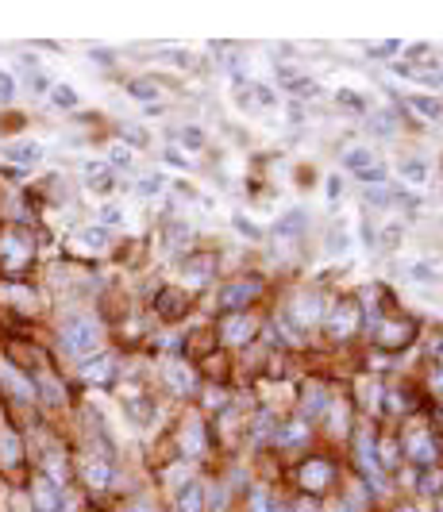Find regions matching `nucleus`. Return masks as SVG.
Masks as SVG:
<instances>
[{
	"label": "nucleus",
	"instance_id": "nucleus-59",
	"mask_svg": "<svg viewBox=\"0 0 443 512\" xmlns=\"http://www.w3.org/2000/svg\"><path fill=\"white\" fill-rule=\"evenodd\" d=\"M124 512H155V508H150V505H143V501H131V505H127Z\"/></svg>",
	"mask_w": 443,
	"mask_h": 512
},
{
	"label": "nucleus",
	"instance_id": "nucleus-34",
	"mask_svg": "<svg viewBox=\"0 0 443 512\" xmlns=\"http://www.w3.org/2000/svg\"><path fill=\"white\" fill-rule=\"evenodd\" d=\"M335 100L343 104V108H351V112H366V97H363L359 89H339Z\"/></svg>",
	"mask_w": 443,
	"mask_h": 512
},
{
	"label": "nucleus",
	"instance_id": "nucleus-53",
	"mask_svg": "<svg viewBox=\"0 0 443 512\" xmlns=\"http://www.w3.org/2000/svg\"><path fill=\"white\" fill-rule=\"evenodd\" d=\"M339 193H343V177H328V201H339Z\"/></svg>",
	"mask_w": 443,
	"mask_h": 512
},
{
	"label": "nucleus",
	"instance_id": "nucleus-42",
	"mask_svg": "<svg viewBox=\"0 0 443 512\" xmlns=\"http://www.w3.org/2000/svg\"><path fill=\"white\" fill-rule=\"evenodd\" d=\"M120 131H124V139H127L131 147H147V143H150V135H147L143 127H131V123H124Z\"/></svg>",
	"mask_w": 443,
	"mask_h": 512
},
{
	"label": "nucleus",
	"instance_id": "nucleus-5",
	"mask_svg": "<svg viewBox=\"0 0 443 512\" xmlns=\"http://www.w3.org/2000/svg\"><path fill=\"white\" fill-rule=\"evenodd\" d=\"M328 481H332V466H328L324 459H308L305 466L297 470V486L305 493H320L328 489Z\"/></svg>",
	"mask_w": 443,
	"mask_h": 512
},
{
	"label": "nucleus",
	"instance_id": "nucleus-6",
	"mask_svg": "<svg viewBox=\"0 0 443 512\" xmlns=\"http://www.w3.org/2000/svg\"><path fill=\"white\" fill-rule=\"evenodd\" d=\"M405 451H409V459L417 462V466H432V462H436V447H432V439H428L424 428L405 432Z\"/></svg>",
	"mask_w": 443,
	"mask_h": 512
},
{
	"label": "nucleus",
	"instance_id": "nucleus-14",
	"mask_svg": "<svg viewBox=\"0 0 443 512\" xmlns=\"http://www.w3.org/2000/svg\"><path fill=\"white\" fill-rule=\"evenodd\" d=\"M220 335H224V343H247V339L254 335V320L251 316H228Z\"/></svg>",
	"mask_w": 443,
	"mask_h": 512
},
{
	"label": "nucleus",
	"instance_id": "nucleus-29",
	"mask_svg": "<svg viewBox=\"0 0 443 512\" xmlns=\"http://www.w3.org/2000/svg\"><path fill=\"white\" fill-rule=\"evenodd\" d=\"M409 331H412L409 324H385V328L378 331V335H382V343H385V347H401L405 339H409Z\"/></svg>",
	"mask_w": 443,
	"mask_h": 512
},
{
	"label": "nucleus",
	"instance_id": "nucleus-50",
	"mask_svg": "<svg viewBox=\"0 0 443 512\" xmlns=\"http://www.w3.org/2000/svg\"><path fill=\"white\" fill-rule=\"evenodd\" d=\"M305 439V424H289L286 435H281V443H301Z\"/></svg>",
	"mask_w": 443,
	"mask_h": 512
},
{
	"label": "nucleus",
	"instance_id": "nucleus-35",
	"mask_svg": "<svg viewBox=\"0 0 443 512\" xmlns=\"http://www.w3.org/2000/svg\"><path fill=\"white\" fill-rule=\"evenodd\" d=\"M162 189H166L162 177H158V174H147L143 182L135 185V193H139V197H147V201H150V197H162Z\"/></svg>",
	"mask_w": 443,
	"mask_h": 512
},
{
	"label": "nucleus",
	"instance_id": "nucleus-40",
	"mask_svg": "<svg viewBox=\"0 0 443 512\" xmlns=\"http://www.w3.org/2000/svg\"><path fill=\"white\" fill-rule=\"evenodd\" d=\"M305 412H308V416L324 412V390H320V385H308V393H305Z\"/></svg>",
	"mask_w": 443,
	"mask_h": 512
},
{
	"label": "nucleus",
	"instance_id": "nucleus-45",
	"mask_svg": "<svg viewBox=\"0 0 443 512\" xmlns=\"http://www.w3.org/2000/svg\"><path fill=\"white\" fill-rule=\"evenodd\" d=\"M16 97V78L0 70V100H12Z\"/></svg>",
	"mask_w": 443,
	"mask_h": 512
},
{
	"label": "nucleus",
	"instance_id": "nucleus-13",
	"mask_svg": "<svg viewBox=\"0 0 443 512\" xmlns=\"http://www.w3.org/2000/svg\"><path fill=\"white\" fill-rule=\"evenodd\" d=\"M305 224H308L305 208H289L286 216H278V224H274V235H278V239H293V235H301V231H305Z\"/></svg>",
	"mask_w": 443,
	"mask_h": 512
},
{
	"label": "nucleus",
	"instance_id": "nucleus-16",
	"mask_svg": "<svg viewBox=\"0 0 443 512\" xmlns=\"http://www.w3.org/2000/svg\"><path fill=\"white\" fill-rule=\"evenodd\" d=\"M85 177H89V189L93 193H108L112 185H116V177H112V169L105 162H85Z\"/></svg>",
	"mask_w": 443,
	"mask_h": 512
},
{
	"label": "nucleus",
	"instance_id": "nucleus-30",
	"mask_svg": "<svg viewBox=\"0 0 443 512\" xmlns=\"http://www.w3.org/2000/svg\"><path fill=\"white\" fill-rule=\"evenodd\" d=\"M174 139H177L182 147H189V150L204 147V131H201V127H193V123H189V127H177V131H174Z\"/></svg>",
	"mask_w": 443,
	"mask_h": 512
},
{
	"label": "nucleus",
	"instance_id": "nucleus-54",
	"mask_svg": "<svg viewBox=\"0 0 443 512\" xmlns=\"http://www.w3.org/2000/svg\"><path fill=\"white\" fill-rule=\"evenodd\" d=\"M382 466H393V462H397V447H393V443H382Z\"/></svg>",
	"mask_w": 443,
	"mask_h": 512
},
{
	"label": "nucleus",
	"instance_id": "nucleus-3",
	"mask_svg": "<svg viewBox=\"0 0 443 512\" xmlns=\"http://www.w3.org/2000/svg\"><path fill=\"white\" fill-rule=\"evenodd\" d=\"M355 328H359V308H355L351 301H339V305L328 308V316H324V331H328L332 339H347Z\"/></svg>",
	"mask_w": 443,
	"mask_h": 512
},
{
	"label": "nucleus",
	"instance_id": "nucleus-22",
	"mask_svg": "<svg viewBox=\"0 0 443 512\" xmlns=\"http://www.w3.org/2000/svg\"><path fill=\"white\" fill-rule=\"evenodd\" d=\"M0 462L4 466H16L20 462V439H16V432H0Z\"/></svg>",
	"mask_w": 443,
	"mask_h": 512
},
{
	"label": "nucleus",
	"instance_id": "nucleus-32",
	"mask_svg": "<svg viewBox=\"0 0 443 512\" xmlns=\"http://www.w3.org/2000/svg\"><path fill=\"white\" fill-rule=\"evenodd\" d=\"M182 447H185V454H201L204 451V435H201L197 424H189V428L182 432Z\"/></svg>",
	"mask_w": 443,
	"mask_h": 512
},
{
	"label": "nucleus",
	"instance_id": "nucleus-56",
	"mask_svg": "<svg viewBox=\"0 0 443 512\" xmlns=\"http://www.w3.org/2000/svg\"><path fill=\"white\" fill-rule=\"evenodd\" d=\"M289 512H320V505H316L313 497H301V501H297V505L289 508Z\"/></svg>",
	"mask_w": 443,
	"mask_h": 512
},
{
	"label": "nucleus",
	"instance_id": "nucleus-44",
	"mask_svg": "<svg viewBox=\"0 0 443 512\" xmlns=\"http://www.w3.org/2000/svg\"><path fill=\"white\" fill-rule=\"evenodd\" d=\"M359 235H363V246H366V251H378V231H374L370 220L359 224Z\"/></svg>",
	"mask_w": 443,
	"mask_h": 512
},
{
	"label": "nucleus",
	"instance_id": "nucleus-15",
	"mask_svg": "<svg viewBox=\"0 0 443 512\" xmlns=\"http://www.w3.org/2000/svg\"><path fill=\"white\" fill-rule=\"evenodd\" d=\"M254 297H259V281H243V286H228L220 293V305L224 308H243Z\"/></svg>",
	"mask_w": 443,
	"mask_h": 512
},
{
	"label": "nucleus",
	"instance_id": "nucleus-17",
	"mask_svg": "<svg viewBox=\"0 0 443 512\" xmlns=\"http://www.w3.org/2000/svg\"><path fill=\"white\" fill-rule=\"evenodd\" d=\"M39 155H43L39 143H8L4 147V158H8V162H20V166L39 162Z\"/></svg>",
	"mask_w": 443,
	"mask_h": 512
},
{
	"label": "nucleus",
	"instance_id": "nucleus-20",
	"mask_svg": "<svg viewBox=\"0 0 443 512\" xmlns=\"http://www.w3.org/2000/svg\"><path fill=\"white\" fill-rule=\"evenodd\" d=\"M374 162H378V158H374V150H370V147H351V150L343 155V166H347V169H355V174L370 169Z\"/></svg>",
	"mask_w": 443,
	"mask_h": 512
},
{
	"label": "nucleus",
	"instance_id": "nucleus-46",
	"mask_svg": "<svg viewBox=\"0 0 443 512\" xmlns=\"http://www.w3.org/2000/svg\"><path fill=\"white\" fill-rule=\"evenodd\" d=\"M162 158H166L170 166H177V169H189V166H193V162H189V158H185V155H182V150H177V147H170Z\"/></svg>",
	"mask_w": 443,
	"mask_h": 512
},
{
	"label": "nucleus",
	"instance_id": "nucleus-9",
	"mask_svg": "<svg viewBox=\"0 0 443 512\" xmlns=\"http://www.w3.org/2000/svg\"><path fill=\"white\" fill-rule=\"evenodd\" d=\"M27 258H31V243H27L24 235H16V231L4 235V266L8 270H20Z\"/></svg>",
	"mask_w": 443,
	"mask_h": 512
},
{
	"label": "nucleus",
	"instance_id": "nucleus-1",
	"mask_svg": "<svg viewBox=\"0 0 443 512\" xmlns=\"http://www.w3.org/2000/svg\"><path fill=\"white\" fill-rule=\"evenodd\" d=\"M62 347L78 358H89L100 347V324L93 316H70L62 324Z\"/></svg>",
	"mask_w": 443,
	"mask_h": 512
},
{
	"label": "nucleus",
	"instance_id": "nucleus-26",
	"mask_svg": "<svg viewBox=\"0 0 443 512\" xmlns=\"http://www.w3.org/2000/svg\"><path fill=\"white\" fill-rule=\"evenodd\" d=\"M127 93L135 100H158V81H150V78H135V81H127Z\"/></svg>",
	"mask_w": 443,
	"mask_h": 512
},
{
	"label": "nucleus",
	"instance_id": "nucleus-18",
	"mask_svg": "<svg viewBox=\"0 0 443 512\" xmlns=\"http://www.w3.org/2000/svg\"><path fill=\"white\" fill-rule=\"evenodd\" d=\"M78 246H85L89 254H100L108 246V227H81V231H78Z\"/></svg>",
	"mask_w": 443,
	"mask_h": 512
},
{
	"label": "nucleus",
	"instance_id": "nucleus-33",
	"mask_svg": "<svg viewBox=\"0 0 443 512\" xmlns=\"http://www.w3.org/2000/svg\"><path fill=\"white\" fill-rule=\"evenodd\" d=\"M112 166H116V169H131V166H135V155H131V147H112L108 150V169Z\"/></svg>",
	"mask_w": 443,
	"mask_h": 512
},
{
	"label": "nucleus",
	"instance_id": "nucleus-38",
	"mask_svg": "<svg viewBox=\"0 0 443 512\" xmlns=\"http://www.w3.org/2000/svg\"><path fill=\"white\" fill-rule=\"evenodd\" d=\"M293 93L297 97H305V100H313V97H320V81H313V78H293Z\"/></svg>",
	"mask_w": 443,
	"mask_h": 512
},
{
	"label": "nucleus",
	"instance_id": "nucleus-61",
	"mask_svg": "<svg viewBox=\"0 0 443 512\" xmlns=\"http://www.w3.org/2000/svg\"><path fill=\"white\" fill-rule=\"evenodd\" d=\"M401 512H412V508H401Z\"/></svg>",
	"mask_w": 443,
	"mask_h": 512
},
{
	"label": "nucleus",
	"instance_id": "nucleus-37",
	"mask_svg": "<svg viewBox=\"0 0 443 512\" xmlns=\"http://www.w3.org/2000/svg\"><path fill=\"white\" fill-rule=\"evenodd\" d=\"M328 251H332V254L351 251V235H347V227H335V231L328 235Z\"/></svg>",
	"mask_w": 443,
	"mask_h": 512
},
{
	"label": "nucleus",
	"instance_id": "nucleus-23",
	"mask_svg": "<svg viewBox=\"0 0 443 512\" xmlns=\"http://www.w3.org/2000/svg\"><path fill=\"white\" fill-rule=\"evenodd\" d=\"M405 278L409 281H417V286H436L439 281V273L428 266V262H409V266H405Z\"/></svg>",
	"mask_w": 443,
	"mask_h": 512
},
{
	"label": "nucleus",
	"instance_id": "nucleus-10",
	"mask_svg": "<svg viewBox=\"0 0 443 512\" xmlns=\"http://www.w3.org/2000/svg\"><path fill=\"white\" fill-rule=\"evenodd\" d=\"M363 201H366V204H378V208L412 204V201H409V193H397V189H390V185H370V189H363Z\"/></svg>",
	"mask_w": 443,
	"mask_h": 512
},
{
	"label": "nucleus",
	"instance_id": "nucleus-11",
	"mask_svg": "<svg viewBox=\"0 0 443 512\" xmlns=\"http://www.w3.org/2000/svg\"><path fill=\"white\" fill-rule=\"evenodd\" d=\"M81 377H85V382H93V385L112 382V377H116V358L100 355V358H93V362H85L81 366Z\"/></svg>",
	"mask_w": 443,
	"mask_h": 512
},
{
	"label": "nucleus",
	"instance_id": "nucleus-49",
	"mask_svg": "<svg viewBox=\"0 0 443 512\" xmlns=\"http://www.w3.org/2000/svg\"><path fill=\"white\" fill-rule=\"evenodd\" d=\"M370 54H382V58H390V54H397L401 51V43L397 39H390V43H382V46H366Z\"/></svg>",
	"mask_w": 443,
	"mask_h": 512
},
{
	"label": "nucleus",
	"instance_id": "nucleus-12",
	"mask_svg": "<svg viewBox=\"0 0 443 512\" xmlns=\"http://www.w3.org/2000/svg\"><path fill=\"white\" fill-rule=\"evenodd\" d=\"M397 174H401V182L409 185V189H420L424 182H428V162H424V158H401L397 162Z\"/></svg>",
	"mask_w": 443,
	"mask_h": 512
},
{
	"label": "nucleus",
	"instance_id": "nucleus-51",
	"mask_svg": "<svg viewBox=\"0 0 443 512\" xmlns=\"http://www.w3.org/2000/svg\"><path fill=\"white\" fill-rule=\"evenodd\" d=\"M254 512H278L274 501H270V493H254Z\"/></svg>",
	"mask_w": 443,
	"mask_h": 512
},
{
	"label": "nucleus",
	"instance_id": "nucleus-4",
	"mask_svg": "<svg viewBox=\"0 0 443 512\" xmlns=\"http://www.w3.org/2000/svg\"><path fill=\"white\" fill-rule=\"evenodd\" d=\"M393 73L424 85V89H443V62H424V66H405V62H390Z\"/></svg>",
	"mask_w": 443,
	"mask_h": 512
},
{
	"label": "nucleus",
	"instance_id": "nucleus-58",
	"mask_svg": "<svg viewBox=\"0 0 443 512\" xmlns=\"http://www.w3.org/2000/svg\"><path fill=\"white\" fill-rule=\"evenodd\" d=\"M93 58H97L100 66H108V62H112V51H100V46H97V51H93Z\"/></svg>",
	"mask_w": 443,
	"mask_h": 512
},
{
	"label": "nucleus",
	"instance_id": "nucleus-55",
	"mask_svg": "<svg viewBox=\"0 0 443 512\" xmlns=\"http://www.w3.org/2000/svg\"><path fill=\"white\" fill-rule=\"evenodd\" d=\"M401 243V227H385L382 231V246H397Z\"/></svg>",
	"mask_w": 443,
	"mask_h": 512
},
{
	"label": "nucleus",
	"instance_id": "nucleus-36",
	"mask_svg": "<svg viewBox=\"0 0 443 512\" xmlns=\"http://www.w3.org/2000/svg\"><path fill=\"white\" fill-rule=\"evenodd\" d=\"M316 305H320L316 293H301V297L293 301V312L301 308V320H313V316H316Z\"/></svg>",
	"mask_w": 443,
	"mask_h": 512
},
{
	"label": "nucleus",
	"instance_id": "nucleus-52",
	"mask_svg": "<svg viewBox=\"0 0 443 512\" xmlns=\"http://www.w3.org/2000/svg\"><path fill=\"white\" fill-rule=\"evenodd\" d=\"M370 127L378 131V135H390V131H393V120H390V116H374Z\"/></svg>",
	"mask_w": 443,
	"mask_h": 512
},
{
	"label": "nucleus",
	"instance_id": "nucleus-2",
	"mask_svg": "<svg viewBox=\"0 0 443 512\" xmlns=\"http://www.w3.org/2000/svg\"><path fill=\"white\" fill-rule=\"evenodd\" d=\"M355 454H359V466H363V474L374 481V486H385V470H382V459H378V447H374V439H370V432H363L359 428V435H355Z\"/></svg>",
	"mask_w": 443,
	"mask_h": 512
},
{
	"label": "nucleus",
	"instance_id": "nucleus-21",
	"mask_svg": "<svg viewBox=\"0 0 443 512\" xmlns=\"http://www.w3.org/2000/svg\"><path fill=\"white\" fill-rule=\"evenodd\" d=\"M166 382L174 385L177 393H189V390H193V374H189V366L170 362V366H166Z\"/></svg>",
	"mask_w": 443,
	"mask_h": 512
},
{
	"label": "nucleus",
	"instance_id": "nucleus-24",
	"mask_svg": "<svg viewBox=\"0 0 443 512\" xmlns=\"http://www.w3.org/2000/svg\"><path fill=\"white\" fill-rule=\"evenodd\" d=\"M412 112H417V116H424V120H439L443 116V100L439 97H412Z\"/></svg>",
	"mask_w": 443,
	"mask_h": 512
},
{
	"label": "nucleus",
	"instance_id": "nucleus-47",
	"mask_svg": "<svg viewBox=\"0 0 443 512\" xmlns=\"http://www.w3.org/2000/svg\"><path fill=\"white\" fill-rule=\"evenodd\" d=\"M100 220L112 224V227H120V224H124V212H120L116 204H105V208H100Z\"/></svg>",
	"mask_w": 443,
	"mask_h": 512
},
{
	"label": "nucleus",
	"instance_id": "nucleus-41",
	"mask_svg": "<svg viewBox=\"0 0 443 512\" xmlns=\"http://www.w3.org/2000/svg\"><path fill=\"white\" fill-rule=\"evenodd\" d=\"M385 182V166L382 162H374L370 169H363V174H359V185H366V189H370V185H382Z\"/></svg>",
	"mask_w": 443,
	"mask_h": 512
},
{
	"label": "nucleus",
	"instance_id": "nucleus-31",
	"mask_svg": "<svg viewBox=\"0 0 443 512\" xmlns=\"http://www.w3.org/2000/svg\"><path fill=\"white\" fill-rule=\"evenodd\" d=\"M212 273V258H193L189 266H185V278L193 281V286H201V281H209Z\"/></svg>",
	"mask_w": 443,
	"mask_h": 512
},
{
	"label": "nucleus",
	"instance_id": "nucleus-7",
	"mask_svg": "<svg viewBox=\"0 0 443 512\" xmlns=\"http://www.w3.org/2000/svg\"><path fill=\"white\" fill-rule=\"evenodd\" d=\"M31 501H35V512H62V493H58V481L51 478H39L31 489Z\"/></svg>",
	"mask_w": 443,
	"mask_h": 512
},
{
	"label": "nucleus",
	"instance_id": "nucleus-57",
	"mask_svg": "<svg viewBox=\"0 0 443 512\" xmlns=\"http://www.w3.org/2000/svg\"><path fill=\"white\" fill-rule=\"evenodd\" d=\"M43 393L51 397V404H58V401H62V390H58L54 382H43Z\"/></svg>",
	"mask_w": 443,
	"mask_h": 512
},
{
	"label": "nucleus",
	"instance_id": "nucleus-60",
	"mask_svg": "<svg viewBox=\"0 0 443 512\" xmlns=\"http://www.w3.org/2000/svg\"><path fill=\"white\" fill-rule=\"evenodd\" d=\"M436 355H439V362H443V343H439V347H436Z\"/></svg>",
	"mask_w": 443,
	"mask_h": 512
},
{
	"label": "nucleus",
	"instance_id": "nucleus-25",
	"mask_svg": "<svg viewBox=\"0 0 443 512\" xmlns=\"http://www.w3.org/2000/svg\"><path fill=\"white\" fill-rule=\"evenodd\" d=\"M201 505H204L201 486H185L182 493H177V512H201Z\"/></svg>",
	"mask_w": 443,
	"mask_h": 512
},
{
	"label": "nucleus",
	"instance_id": "nucleus-27",
	"mask_svg": "<svg viewBox=\"0 0 443 512\" xmlns=\"http://www.w3.org/2000/svg\"><path fill=\"white\" fill-rule=\"evenodd\" d=\"M51 100L58 104V108H78V104H81V97H78L73 85H51Z\"/></svg>",
	"mask_w": 443,
	"mask_h": 512
},
{
	"label": "nucleus",
	"instance_id": "nucleus-48",
	"mask_svg": "<svg viewBox=\"0 0 443 512\" xmlns=\"http://www.w3.org/2000/svg\"><path fill=\"white\" fill-rule=\"evenodd\" d=\"M231 224H235V227H239V231H243V235H247V239H259V235H262V231H259V227H254V224L247 220V216H231Z\"/></svg>",
	"mask_w": 443,
	"mask_h": 512
},
{
	"label": "nucleus",
	"instance_id": "nucleus-28",
	"mask_svg": "<svg viewBox=\"0 0 443 512\" xmlns=\"http://www.w3.org/2000/svg\"><path fill=\"white\" fill-rule=\"evenodd\" d=\"M251 93H254V104H259V108H278L281 104V97H278V89L274 85H251Z\"/></svg>",
	"mask_w": 443,
	"mask_h": 512
},
{
	"label": "nucleus",
	"instance_id": "nucleus-19",
	"mask_svg": "<svg viewBox=\"0 0 443 512\" xmlns=\"http://www.w3.org/2000/svg\"><path fill=\"white\" fill-rule=\"evenodd\" d=\"M0 377H4V385H8V390H12L16 397H20V401H31V397H35V385L24 382V377L16 374L12 366H0Z\"/></svg>",
	"mask_w": 443,
	"mask_h": 512
},
{
	"label": "nucleus",
	"instance_id": "nucleus-43",
	"mask_svg": "<svg viewBox=\"0 0 443 512\" xmlns=\"http://www.w3.org/2000/svg\"><path fill=\"white\" fill-rule=\"evenodd\" d=\"M127 412L135 416V420H143V424H147L150 416H155V404H150L147 397H143V404H139V401H127Z\"/></svg>",
	"mask_w": 443,
	"mask_h": 512
},
{
	"label": "nucleus",
	"instance_id": "nucleus-8",
	"mask_svg": "<svg viewBox=\"0 0 443 512\" xmlns=\"http://www.w3.org/2000/svg\"><path fill=\"white\" fill-rule=\"evenodd\" d=\"M81 478L89 481V489H108L112 486V462H105V459H85L81 462Z\"/></svg>",
	"mask_w": 443,
	"mask_h": 512
},
{
	"label": "nucleus",
	"instance_id": "nucleus-39",
	"mask_svg": "<svg viewBox=\"0 0 443 512\" xmlns=\"http://www.w3.org/2000/svg\"><path fill=\"white\" fill-rule=\"evenodd\" d=\"M328 424H332L335 435L347 432V404H343V401H332V416H328Z\"/></svg>",
	"mask_w": 443,
	"mask_h": 512
}]
</instances>
